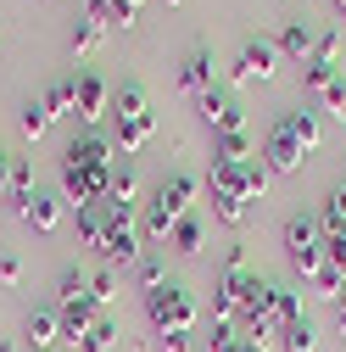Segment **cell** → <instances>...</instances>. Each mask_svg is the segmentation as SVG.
<instances>
[{
	"instance_id": "6da1fadb",
	"label": "cell",
	"mask_w": 346,
	"mask_h": 352,
	"mask_svg": "<svg viewBox=\"0 0 346 352\" xmlns=\"http://www.w3.org/2000/svg\"><path fill=\"white\" fill-rule=\"evenodd\" d=\"M112 168H117L112 162V140H101L95 129L78 135L67 146V157H62V196L73 207H101L112 196Z\"/></svg>"
},
{
	"instance_id": "7a4b0ae2",
	"label": "cell",
	"mask_w": 346,
	"mask_h": 352,
	"mask_svg": "<svg viewBox=\"0 0 346 352\" xmlns=\"http://www.w3.org/2000/svg\"><path fill=\"white\" fill-rule=\"evenodd\" d=\"M319 112L308 107H296L285 112L274 129H268V140H263V168H268V179H290V173H301V162H308L319 151Z\"/></svg>"
},
{
	"instance_id": "3957f363",
	"label": "cell",
	"mask_w": 346,
	"mask_h": 352,
	"mask_svg": "<svg viewBox=\"0 0 346 352\" xmlns=\"http://www.w3.org/2000/svg\"><path fill=\"white\" fill-rule=\"evenodd\" d=\"M268 190V168L257 157H212V212L224 224H246V201Z\"/></svg>"
},
{
	"instance_id": "277c9868",
	"label": "cell",
	"mask_w": 346,
	"mask_h": 352,
	"mask_svg": "<svg viewBox=\"0 0 346 352\" xmlns=\"http://www.w3.org/2000/svg\"><path fill=\"white\" fill-rule=\"evenodd\" d=\"M296 319H301L296 291H285V285H268V280H263V285L251 291V302L240 307V319H235V324H240V336H251V341H263V346H268V341H274L285 324H296Z\"/></svg>"
},
{
	"instance_id": "5b68a950",
	"label": "cell",
	"mask_w": 346,
	"mask_h": 352,
	"mask_svg": "<svg viewBox=\"0 0 346 352\" xmlns=\"http://www.w3.org/2000/svg\"><path fill=\"white\" fill-rule=\"evenodd\" d=\"M112 123H117V146H123V157H135V151L151 146V135H157V112H151V101H146L140 84H123V90H112Z\"/></svg>"
},
{
	"instance_id": "8992f818",
	"label": "cell",
	"mask_w": 346,
	"mask_h": 352,
	"mask_svg": "<svg viewBox=\"0 0 346 352\" xmlns=\"http://www.w3.org/2000/svg\"><path fill=\"white\" fill-rule=\"evenodd\" d=\"M196 179L190 173H173V179H162L157 185V196H151V207H146V218H140V235H151V241H162V235H173V224L190 212V201H196Z\"/></svg>"
},
{
	"instance_id": "52a82bcc",
	"label": "cell",
	"mask_w": 346,
	"mask_h": 352,
	"mask_svg": "<svg viewBox=\"0 0 346 352\" xmlns=\"http://www.w3.org/2000/svg\"><path fill=\"white\" fill-rule=\"evenodd\" d=\"M285 257H290V269L301 280H319V269H324V224H319V212H290L285 218Z\"/></svg>"
},
{
	"instance_id": "ba28073f",
	"label": "cell",
	"mask_w": 346,
	"mask_h": 352,
	"mask_svg": "<svg viewBox=\"0 0 346 352\" xmlns=\"http://www.w3.org/2000/svg\"><path fill=\"white\" fill-rule=\"evenodd\" d=\"M146 319H151L157 336H190V330H196V302H190L185 285L168 280V285L146 291Z\"/></svg>"
},
{
	"instance_id": "9c48e42d",
	"label": "cell",
	"mask_w": 346,
	"mask_h": 352,
	"mask_svg": "<svg viewBox=\"0 0 346 352\" xmlns=\"http://www.w3.org/2000/svg\"><path fill=\"white\" fill-rule=\"evenodd\" d=\"M106 263H140V212L128 207V201H106V235H101V252Z\"/></svg>"
},
{
	"instance_id": "30bf717a",
	"label": "cell",
	"mask_w": 346,
	"mask_h": 352,
	"mask_svg": "<svg viewBox=\"0 0 346 352\" xmlns=\"http://www.w3.org/2000/svg\"><path fill=\"white\" fill-rule=\"evenodd\" d=\"M274 67H279V45H274V39H246L235 67H229V78L235 84H268Z\"/></svg>"
},
{
	"instance_id": "8fae6325",
	"label": "cell",
	"mask_w": 346,
	"mask_h": 352,
	"mask_svg": "<svg viewBox=\"0 0 346 352\" xmlns=\"http://www.w3.org/2000/svg\"><path fill=\"white\" fill-rule=\"evenodd\" d=\"M73 112H78L84 123H101V118L112 112V90L101 84V73H78V78H73Z\"/></svg>"
},
{
	"instance_id": "7c38bea8",
	"label": "cell",
	"mask_w": 346,
	"mask_h": 352,
	"mask_svg": "<svg viewBox=\"0 0 346 352\" xmlns=\"http://www.w3.org/2000/svg\"><path fill=\"white\" fill-rule=\"evenodd\" d=\"M196 107H201V118H207V129H212V135H240V129H246L240 107L229 101V90H218V84H212V90H207Z\"/></svg>"
},
{
	"instance_id": "4fadbf2b",
	"label": "cell",
	"mask_w": 346,
	"mask_h": 352,
	"mask_svg": "<svg viewBox=\"0 0 346 352\" xmlns=\"http://www.w3.org/2000/svg\"><path fill=\"white\" fill-rule=\"evenodd\" d=\"M56 319H62V341H84L95 324H101V307L90 302V296H78V302H56Z\"/></svg>"
},
{
	"instance_id": "5bb4252c",
	"label": "cell",
	"mask_w": 346,
	"mask_h": 352,
	"mask_svg": "<svg viewBox=\"0 0 346 352\" xmlns=\"http://www.w3.org/2000/svg\"><path fill=\"white\" fill-rule=\"evenodd\" d=\"M23 330H28V352H56V341H62V319L51 307H34Z\"/></svg>"
},
{
	"instance_id": "9a60e30c",
	"label": "cell",
	"mask_w": 346,
	"mask_h": 352,
	"mask_svg": "<svg viewBox=\"0 0 346 352\" xmlns=\"http://www.w3.org/2000/svg\"><path fill=\"white\" fill-rule=\"evenodd\" d=\"M274 45H279V56H290V62H301V67H308L319 39H313V28H308V23L296 17V23H285V28H279V39H274Z\"/></svg>"
},
{
	"instance_id": "2e32d148",
	"label": "cell",
	"mask_w": 346,
	"mask_h": 352,
	"mask_svg": "<svg viewBox=\"0 0 346 352\" xmlns=\"http://www.w3.org/2000/svg\"><path fill=\"white\" fill-rule=\"evenodd\" d=\"M179 90H190L196 101L212 90V56H207V51H190V56L179 62Z\"/></svg>"
},
{
	"instance_id": "e0dca14e",
	"label": "cell",
	"mask_w": 346,
	"mask_h": 352,
	"mask_svg": "<svg viewBox=\"0 0 346 352\" xmlns=\"http://www.w3.org/2000/svg\"><path fill=\"white\" fill-rule=\"evenodd\" d=\"M140 6L146 0H90V17L106 28H128V23H140Z\"/></svg>"
},
{
	"instance_id": "ac0fdd59",
	"label": "cell",
	"mask_w": 346,
	"mask_h": 352,
	"mask_svg": "<svg viewBox=\"0 0 346 352\" xmlns=\"http://www.w3.org/2000/svg\"><path fill=\"white\" fill-rule=\"evenodd\" d=\"M34 196H39V190H34V168H28V162H12V173H6V201H12L17 212H28Z\"/></svg>"
},
{
	"instance_id": "d6986e66",
	"label": "cell",
	"mask_w": 346,
	"mask_h": 352,
	"mask_svg": "<svg viewBox=\"0 0 346 352\" xmlns=\"http://www.w3.org/2000/svg\"><path fill=\"white\" fill-rule=\"evenodd\" d=\"M23 224H34L39 235H51V230L62 224V201H51V196H34V201H28V212H23Z\"/></svg>"
},
{
	"instance_id": "ffe728a7",
	"label": "cell",
	"mask_w": 346,
	"mask_h": 352,
	"mask_svg": "<svg viewBox=\"0 0 346 352\" xmlns=\"http://www.w3.org/2000/svg\"><path fill=\"white\" fill-rule=\"evenodd\" d=\"M279 341H285V352H319V330H313V319L301 314L296 324H285L279 330Z\"/></svg>"
},
{
	"instance_id": "44dd1931",
	"label": "cell",
	"mask_w": 346,
	"mask_h": 352,
	"mask_svg": "<svg viewBox=\"0 0 346 352\" xmlns=\"http://www.w3.org/2000/svg\"><path fill=\"white\" fill-rule=\"evenodd\" d=\"M39 107L51 112V123H56V118H73V78H51V84H45V101H39Z\"/></svg>"
},
{
	"instance_id": "7402d4cb",
	"label": "cell",
	"mask_w": 346,
	"mask_h": 352,
	"mask_svg": "<svg viewBox=\"0 0 346 352\" xmlns=\"http://www.w3.org/2000/svg\"><path fill=\"white\" fill-rule=\"evenodd\" d=\"M319 224H324V235H341V241H346V185L330 190V201H324V212H319Z\"/></svg>"
},
{
	"instance_id": "603a6c76",
	"label": "cell",
	"mask_w": 346,
	"mask_h": 352,
	"mask_svg": "<svg viewBox=\"0 0 346 352\" xmlns=\"http://www.w3.org/2000/svg\"><path fill=\"white\" fill-rule=\"evenodd\" d=\"M78 235L90 252H101V235H106V201L101 207H78Z\"/></svg>"
},
{
	"instance_id": "cb8c5ba5",
	"label": "cell",
	"mask_w": 346,
	"mask_h": 352,
	"mask_svg": "<svg viewBox=\"0 0 346 352\" xmlns=\"http://www.w3.org/2000/svg\"><path fill=\"white\" fill-rule=\"evenodd\" d=\"M201 241H207V230H201V218H196V212H185L179 224H173V246H179L185 257H196V252H201Z\"/></svg>"
},
{
	"instance_id": "d4e9b609",
	"label": "cell",
	"mask_w": 346,
	"mask_h": 352,
	"mask_svg": "<svg viewBox=\"0 0 346 352\" xmlns=\"http://www.w3.org/2000/svg\"><path fill=\"white\" fill-rule=\"evenodd\" d=\"M135 196H140V173L128 168V162L112 168V196H106V201H128V207H135Z\"/></svg>"
},
{
	"instance_id": "484cf974",
	"label": "cell",
	"mask_w": 346,
	"mask_h": 352,
	"mask_svg": "<svg viewBox=\"0 0 346 352\" xmlns=\"http://www.w3.org/2000/svg\"><path fill=\"white\" fill-rule=\"evenodd\" d=\"M101 39H106V23L84 17V23L73 28V51H78V56H84V51H101Z\"/></svg>"
},
{
	"instance_id": "4316f807",
	"label": "cell",
	"mask_w": 346,
	"mask_h": 352,
	"mask_svg": "<svg viewBox=\"0 0 346 352\" xmlns=\"http://www.w3.org/2000/svg\"><path fill=\"white\" fill-rule=\"evenodd\" d=\"M135 280H140V291H157V285H168L162 257H140V263H135Z\"/></svg>"
},
{
	"instance_id": "83f0119b",
	"label": "cell",
	"mask_w": 346,
	"mask_h": 352,
	"mask_svg": "<svg viewBox=\"0 0 346 352\" xmlns=\"http://www.w3.org/2000/svg\"><path fill=\"white\" fill-rule=\"evenodd\" d=\"M112 341H117V324H112V319H101L90 336L78 341V352H112Z\"/></svg>"
},
{
	"instance_id": "f1b7e54d",
	"label": "cell",
	"mask_w": 346,
	"mask_h": 352,
	"mask_svg": "<svg viewBox=\"0 0 346 352\" xmlns=\"http://www.w3.org/2000/svg\"><path fill=\"white\" fill-rule=\"evenodd\" d=\"M319 101H324L335 118H346V78H341V73H335V78L324 84V90H319Z\"/></svg>"
},
{
	"instance_id": "f546056e",
	"label": "cell",
	"mask_w": 346,
	"mask_h": 352,
	"mask_svg": "<svg viewBox=\"0 0 346 352\" xmlns=\"http://www.w3.org/2000/svg\"><path fill=\"white\" fill-rule=\"evenodd\" d=\"M78 296H90V280H84L78 269H67L62 285H56V302H78Z\"/></svg>"
},
{
	"instance_id": "4dcf8cb0",
	"label": "cell",
	"mask_w": 346,
	"mask_h": 352,
	"mask_svg": "<svg viewBox=\"0 0 346 352\" xmlns=\"http://www.w3.org/2000/svg\"><path fill=\"white\" fill-rule=\"evenodd\" d=\"M45 129H51V112H45V107H39V101H34V107H23V135H28V140H39Z\"/></svg>"
},
{
	"instance_id": "1f68e13d",
	"label": "cell",
	"mask_w": 346,
	"mask_h": 352,
	"mask_svg": "<svg viewBox=\"0 0 346 352\" xmlns=\"http://www.w3.org/2000/svg\"><path fill=\"white\" fill-rule=\"evenodd\" d=\"M112 296H117V280H112V269H95V274H90V302L101 307V302H112Z\"/></svg>"
},
{
	"instance_id": "d6a6232c",
	"label": "cell",
	"mask_w": 346,
	"mask_h": 352,
	"mask_svg": "<svg viewBox=\"0 0 346 352\" xmlns=\"http://www.w3.org/2000/svg\"><path fill=\"white\" fill-rule=\"evenodd\" d=\"M212 157H251V135L240 129V135H218V151Z\"/></svg>"
},
{
	"instance_id": "836d02e7",
	"label": "cell",
	"mask_w": 346,
	"mask_h": 352,
	"mask_svg": "<svg viewBox=\"0 0 346 352\" xmlns=\"http://www.w3.org/2000/svg\"><path fill=\"white\" fill-rule=\"evenodd\" d=\"M335 56H341V34H319V45H313V62L335 67Z\"/></svg>"
},
{
	"instance_id": "e575fe53",
	"label": "cell",
	"mask_w": 346,
	"mask_h": 352,
	"mask_svg": "<svg viewBox=\"0 0 346 352\" xmlns=\"http://www.w3.org/2000/svg\"><path fill=\"white\" fill-rule=\"evenodd\" d=\"M0 285H23V263L6 252V257H0Z\"/></svg>"
},
{
	"instance_id": "d590c367",
	"label": "cell",
	"mask_w": 346,
	"mask_h": 352,
	"mask_svg": "<svg viewBox=\"0 0 346 352\" xmlns=\"http://www.w3.org/2000/svg\"><path fill=\"white\" fill-rule=\"evenodd\" d=\"M162 346L168 352H190V336H162Z\"/></svg>"
},
{
	"instance_id": "8d00e7d4",
	"label": "cell",
	"mask_w": 346,
	"mask_h": 352,
	"mask_svg": "<svg viewBox=\"0 0 346 352\" xmlns=\"http://www.w3.org/2000/svg\"><path fill=\"white\" fill-rule=\"evenodd\" d=\"M335 324H341V336H346V291L335 296Z\"/></svg>"
},
{
	"instance_id": "74e56055",
	"label": "cell",
	"mask_w": 346,
	"mask_h": 352,
	"mask_svg": "<svg viewBox=\"0 0 346 352\" xmlns=\"http://www.w3.org/2000/svg\"><path fill=\"white\" fill-rule=\"evenodd\" d=\"M6 173H12V157L0 151V196H6Z\"/></svg>"
},
{
	"instance_id": "f35d334b",
	"label": "cell",
	"mask_w": 346,
	"mask_h": 352,
	"mask_svg": "<svg viewBox=\"0 0 346 352\" xmlns=\"http://www.w3.org/2000/svg\"><path fill=\"white\" fill-rule=\"evenodd\" d=\"M240 352H268V346H263V341H251V336H246V341H240Z\"/></svg>"
},
{
	"instance_id": "ab89813d",
	"label": "cell",
	"mask_w": 346,
	"mask_h": 352,
	"mask_svg": "<svg viewBox=\"0 0 346 352\" xmlns=\"http://www.w3.org/2000/svg\"><path fill=\"white\" fill-rule=\"evenodd\" d=\"M0 352H17V346H12V341H0Z\"/></svg>"
},
{
	"instance_id": "60d3db41",
	"label": "cell",
	"mask_w": 346,
	"mask_h": 352,
	"mask_svg": "<svg viewBox=\"0 0 346 352\" xmlns=\"http://www.w3.org/2000/svg\"><path fill=\"white\" fill-rule=\"evenodd\" d=\"M335 12H341V17H346V0H335Z\"/></svg>"
},
{
	"instance_id": "b9f144b4",
	"label": "cell",
	"mask_w": 346,
	"mask_h": 352,
	"mask_svg": "<svg viewBox=\"0 0 346 352\" xmlns=\"http://www.w3.org/2000/svg\"><path fill=\"white\" fill-rule=\"evenodd\" d=\"M162 6H179V0H162Z\"/></svg>"
},
{
	"instance_id": "7bdbcfd3",
	"label": "cell",
	"mask_w": 346,
	"mask_h": 352,
	"mask_svg": "<svg viewBox=\"0 0 346 352\" xmlns=\"http://www.w3.org/2000/svg\"><path fill=\"white\" fill-rule=\"evenodd\" d=\"M201 352H207V346H201Z\"/></svg>"
}]
</instances>
